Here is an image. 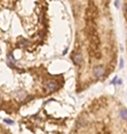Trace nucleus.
<instances>
[{
  "label": "nucleus",
  "instance_id": "f257e3e1",
  "mask_svg": "<svg viewBox=\"0 0 127 134\" xmlns=\"http://www.w3.org/2000/svg\"><path fill=\"white\" fill-rule=\"evenodd\" d=\"M46 88L48 91H54L58 88V84H56V82H55V81L53 80L48 81L46 84Z\"/></svg>",
  "mask_w": 127,
  "mask_h": 134
},
{
  "label": "nucleus",
  "instance_id": "f03ea898",
  "mask_svg": "<svg viewBox=\"0 0 127 134\" xmlns=\"http://www.w3.org/2000/svg\"><path fill=\"white\" fill-rule=\"evenodd\" d=\"M120 115H121V117L124 118V119H127V111H120Z\"/></svg>",
  "mask_w": 127,
  "mask_h": 134
}]
</instances>
